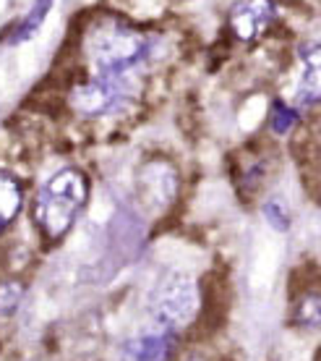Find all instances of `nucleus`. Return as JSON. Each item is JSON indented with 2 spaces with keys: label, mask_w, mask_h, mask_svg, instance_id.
<instances>
[{
  "label": "nucleus",
  "mask_w": 321,
  "mask_h": 361,
  "mask_svg": "<svg viewBox=\"0 0 321 361\" xmlns=\"http://www.w3.org/2000/svg\"><path fill=\"white\" fill-rule=\"evenodd\" d=\"M89 202V178L76 168L53 173L39 186L32 202V220L45 241H61L68 235Z\"/></svg>",
  "instance_id": "1"
},
{
  "label": "nucleus",
  "mask_w": 321,
  "mask_h": 361,
  "mask_svg": "<svg viewBox=\"0 0 321 361\" xmlns=\"http://www.w3.org/2000/svg\"><path fill=\"white\" fill-rule=\"evenodd\" d=\"M149 53L146 37L123 24H97L87 35V58L94 76L120 79Z\"/></svg>",
  "instance_id": "2"
},
{
  "label": "nucleus",
  "mask_w": 321,
  "mask_h": 361,
  "mask_svg": "<svg viewBox=\"0 0 321 361\" xmlns=\"http://www.w3.org/2000/svg\"><path fill=\"white\" fill-rule=\"evenodd\" d=\"M146 312L152 325L178 335L188 325L196 322L201 312V286L196 278L186 272H168L162 275L146 296Z\"/></svg>",
  "instance_id": "3"
},
{
  "label": "nucleus",
  "mask_w": 321,
  "mask_h": 361,
  "mask_svg": "<svg viewBox=\"0 0 321 361\" xmlns=\"http://www.w3.org/2000/svg\"><path fill=\"white\" fill-rule=\"evenodd\" d=\"M125 99H128L125 76H120V79L92 76V82L79 84L71 92V108L84 118H99L123 108Z\"/></svg>",
  "instance_id": "4"
},
{
  "label": "nucleus",
  "mask_w": 321,
  "mask_h": 361,
  "mask_svg": "<svg viewBox=\"0 0 321 361\" xmlns=\"http://www.w3.org/2000/svg\"><path fill=\"white\" fill-rule=\"evenodd\" d=\"M175 194H178L175 168L168 165L165 160L146 163V168L139 173V199H141L144 209L162 215L165 209H170Z\"/></svg>",
  "instance_id": "5"
},
{
  "label": "nucleus",
  "mask_w": 321,
  "mask_h": 361,
  "mask_svg": "<svg viewBox=\"0 0 321 361\" xmlns=\"http://www.w3.org/2000/svg\"><path fill=\"white\" fill-rule=\"evenodd\" d=\"M178 345V335L162 327H144L118 351V361H170Z\"/></svg>",
  "instance_id": "6"
},
{
  "label": "nucleus",
  "mask_w": 321,
  "mask_h": 361,
  "mask_svg": "<svg viewBox=\"0 0 321 361\" xmlns=\"http://www.w3.org/2000/svg\"><path fill=\"white\" fill-rule=\"evenodd\" d=\"M275 18L272 0H238L230 11V29L241 42H253Z\"/></svg>",
  "instance_id": "7"
},
{
  "label": "nucleus",
  "mask_w": 321,
  "mask_h": 361,
  "mask_svg": "<svg viewBox=\"0 0 321 361\" xmlns=\"http://www.w3.org/2000/svg\"><path fill=\"white\" fill-rule=\"evenodd\" d=\"M303 76L298 84V105L311 108L321 102V45H308L301 50Z\"/></svg>",
  "instance_id": "8"
},
{
  "label": "nucleus",
  "mask_w": 321,
  "mask_h": 361,
  "mask_svg": "<svg viewBox=\"0 0 321 361\" xmlns=\"http://www.w3.org/2000/svg\"><path fill=\"white\" fill-rule=\"evenodd\" d=\"M290 322L298 330H319L321 327V286H306L298 290L290 307Z\"/></svg>",
  "instance_id": "9"
},
{
  "label": "nucleus",
  "mask_w": 321,
  "mask_h": 361,
  "mask_svg": "<svg viewBox=\"0 0 321 361\" xmlns=\"http://www.w3.org/2000/svg\"><path fill=\"white\" fill-rule=\"evenodd\" d=\"M24 207V186L8 171H0V235L6 233Z\"/></svg>",
  "instance_id": "10"
},
{
  "label": "nucleus",
  "mask_w": 321,
  "mask_h": 361,
  "mask_svg": "<svg viewBox=\"0 0 321 361\" xmlns=\"http://www.w3.org/2000/svg\"><path fill=\"white\" fill-rule=\"evenodd\" d=\"M50 8H53V0H37L34 6H32V11L27 13V18L21 24H16V32H13V37H11L8 42H24L29 37H34L37 29L42 27V21L50 13Z\"/></svg>",
  "instance_id": "11"
},
{
  "label": "nucleus",
  "mask_w": 321,
  "mask_h": 361,
  "mask_svg": "<svg viewBox=\"0 0 321 361\" xmlns=\"http://www.w3.org/2000/svg\"><path fill=\"white\" fill-rule=\"evenodd\" d=\"M24 301V283L16 278L0 280V319H11Z\"/></svg>",
  "instance_id": "12"
},
{
  "label": "nucleus",
  "mask_w": 321,
  "mask_h": 361,
  "mask_svg": "<svg viewBox=\"0 0 321 361\" xmlns=\"http://www.w3.org/2000/svg\"><path fill=\"white\" fill-rule=\"evenodd\" d=\"M298 121H301V113L290 105H285L282 99H277L275 105H272V116H269V128L275 131L277 136H285L290 134L295 126H298Z\"/></svg>",
  "instance_id": "13"
},
{
  "label": "nucleus",
  "mask_w": 321,
  "mask_h": 361,
  "mask_svg": "<svg viewBox=\"0 0 321 361\" xmlns=\"http://www.w3.org/2000/svg\"><path fill=\"white\" fill-rule=\"evenodd\" d=\"M261 212H264L267 223L275 228V231H279V233H287V231H290V212H287L282 199H277V197L267 199L264 207H261Z\"/></svg>",
  "instance_id": "14"
},
{
  "label": "nucleus",
  "mask_w": 321,
  "mask_h": 361,
  "mask_svg": "<svg viewBox=\"0 0 321 361\" xmlns=\"http://www.w3.org/2000/svg\"><path fill=\"white\" fill-rule=\"evenodd\" d=\"M186 361H206V359H199V356H191V359H186Z\"/></svg>",
  "instance_id": "15"
}]
</instances>
